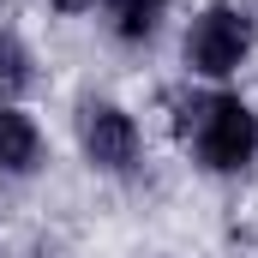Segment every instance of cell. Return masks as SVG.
I'll list each match as a JSON object with an SVG mask.
<instances>
[{
  "label": "cell",
  "mask_w": 258,
  "mask_h": 258,
  "mask_svg": "<svg viewBox=\"0 0 258 258\" xmlns=\"http://www.w3.org/2000/svg\"><path fill=\"white\" fill-rule=\"evenodd\" d=\"M42 162H48L42 126H36L18 102H0V180H30Z\"/></svg>",
  "instance_id": "cell-4"
},
{
  "label": "cell",
  "mask_w": 258,
  "mask_h": 258,
  "mask_svg": "<svg viewBox=\"0 0 258 258\" xmlns=\"http://www.w3.org/2000/svg\"><path fill=\"white\" fill-rule=\"evenodd\" d=\"M48 6H54V12H66V18H72V12H90L96 0H48Z\"/></svg>",
  "instance_id": "cell-7"
},
{
  "label": "cell",
  "mask_w": 258,
  "mask_h": 258,
  "mask_svg": "<svg viewBox=\"0 0 258 258\" xmlns=\"http://www.w3.org/2000/svg\"><path fill=\"white\" fill-rule=\"evenodd\" d=\"M78 150H84V162L96 174H132L144 162V132H138V120H132L120 102L90 96L78 108Z\"/></svg>",
  "instance_id": "cell-3"
},
{
  "label": "cell",
  "mask_w": 258,
  "mask_h": 258,
  "mask_svg": "<svg viewBox=\"0 0 258 258\" xmlns=\"http://www.w3.org/2000/svg\"><path fill=\"white\" fill-rule=\"evenodd\" d=\"M30 84H36V54H30V42H24L12 24H0V102H18Z\"/></svg>",
  "instance_id": "cell-6"
},
{
  "label": "cell",
  "mask_w": 258,
  "mask_h": 258,
  "mask_svg": "<svg viewBox=\"0 0 258 258\" xmlns=\"http://www.w3.org/2000/svg\"><path fill=\"white\" fill-rule=\"evenodd\" d=\"M102 12H108V30L120 42H150L168 18V0H102Z\"/></svg>",
  "instance_id": "cell-5"
},
{
  "label": "cell",
  "mask_w": 258,
  "mask_h": 258,
  "mask_svg": "<svg viewBox=\"0 0 258 258\" xmlns=\"http://www.w3.org/2000/svg\"><path fill=\"white\" fill-rule=\"evenodd\" d=\"M180 138L192 144L204 174H240L258 162V114L234 90H192L174 114Z\"/></svg>",
  "instance_id": "cell-1"
},
{
  "label": "cell",
  "mask_w": 258,
  "mask_h": 258,
  "mask_svg": "<svg viewBox=\"0 0 258 258\" xmlns=\"http://www.w3.org/2000/svg\"><path fill=\"white\" fill-rule=\"evenodd\" d=\"M252 42H258L252 12H246V6H234V0H210L192 24H186L180 60H186V72H192V78H204V84H222V78H234V72L246 66Z\"/></svg>",
  "instance_id": "cell-2"
}]
</instances>
